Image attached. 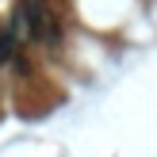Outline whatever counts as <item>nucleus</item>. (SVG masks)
<instances>
[{"label":"nucleus","instance_id":"2","mask_svg":"<svg viewBox=\"0 0 157 157\" xmlns=\"http://www.w3.org/2000/svg\"><path fill=\"white\" fill-rule=\"evenodd\" d=\"M15 54V27H4L0 31V61H8Z\"/></svg>","mask_w":157,"mask_h":157},{"label":"nucleus","instance_id":"1","mask_svg":"<svg viewBox=\"0 0 157 157\" xmlns=\"http://www.w3.org/2000/svg\"><path fill=\"white\" fill-rule=\"evenodd\" d=\"M15 31H27L35 42H46V46H58L61 42V27H58V15L46 12L42 0H19L15 8Z\"/></svg>","mask_w":157,"mask_h":157}]
</instances>
